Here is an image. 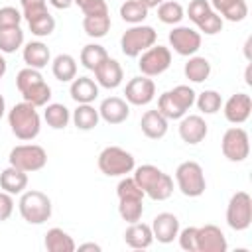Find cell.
Segmentation results:
<instances>
[{
    "mask_svg": "<svg viewBox=\"0 0 252 252\" xmlns=\"http://www.w3.org/2000/svg\"><path fill=\"white\" fill-rule=\"evenodd\" d=\"M175 181L185 197H201L207 189L203 167L197 161H181L175 169Z\"/></svg>",
    "mask_w": 252,
    "mask_h": 252,
    "instance_id": "cell-6",
    "label": "cell"
},
{
    "mask_svg": "<svg viewBox=\"0 0 252 252\" xmlns=\"http://www.w3.org/2000/svg\"><path fill=\"white\" fill-rule=\"evenodd\" d=\"M6 69H8V63H6V59L0 55V81H2V77L6 75Z\"/></svg>",
    "mask_w": 252,
    "mask_h": 252,
    "instance_id": "cell-52",
    "label": "cell"
},
{
    "mask_svg": "<svg viewBox=\"0 0 252 252\" xmlns=\"http://www.w3.org/2000/svg\"><path fill=\"white\" fill-rule=\"evenodd\" d=\"M220 150H222V156L228 161H234V163L244 161L248 158V154H250V138H248V132L244 128H238V126L228 128L222 134Z\"/></svg>",
    "mask_w": 252,
    "mask_h": 252,
    "instance_id": "cell-10",
    "label": "cell"
},
{
    "mask_svg": "<svg viewBox=\"0 0 252 252\" xmlns=\"http://www.w3.org/2000/svg\"><path fill=\"white\" fill-rule=\"evenodd\" d=\"M100 116H98V108H94L93 104H79L73 110V124L79 130H93L98 124Z\"/></svg>",
    "mask_w": 252,
    "mask_h": 252,
    "instance_id": "cell-31",
    "label": "cell"
},
{
    "mask_svg": "<svg viewBox=\"0 0 252 252\" xmlns=\"http://www.w3.org/2000/svg\"><path fill=\"white\" fill-rule=\"evenodd\" d=\"M250 69H252V67L248 65V67H246V75H244V77H246V85H252V79H250Z\"/></svg>",
    "mask_w": 252,
    "mask_h": 252,
    "instance_id": "cell-54",
    "label": "cell"
},
{
    "mask_svg": "<svg viewBox=\"0 0 252 252\" xmlns=\"http://www.w3.org/2000/svg\"><path fill=\"white\" fill-rule=\"evenodd\" d=\"M195 104L203 114H215V112L220 110L222 98H220V94L217 91L209 89V91H203L199 96H195Z\"/></svg>",
    "mask_w": 252,
    "mask_h": 252,
    "instance_id": "cell-39",
    "label": "cell"
},
{
    "mask_svg": "<svg viewBox=\"0 0 252 252\" xmlns=\"http://www.w3.org/2000/svg\"><path fill=\"white\" fill-rule=\"evenodd\" d=\"M226 224L232 230H246L252 224V197L246 191H236L226 205Z\"/></svg>",
    "mask_w": 252,
    "mask_h": 252,
    "instance_id": "cell-9",
    "label": "cell"
},
{
    "mask_svg": "<svg viewBox=\"0 0 252 252\" xmlns=\"http://www.w3.org/2000/svg\"><path fill=\"white\" fill-rule=\"evenodd\" d=\"M124 94H126V102L128 104H134V106H146L154 100L156 96V83L146 77V75H140V77H132L128 83H126V89H124Z\"/></svg>",
    "mask_w": 252,
    "mask_h": 252,
    "instance_id": "cell-13",
    "label": "cell"
},
{
    "mask_svg": "<svg viewBox=\"0 0 252 252\" xmlns=\"http://www.w3.org/2000/svg\"><path fill=\"white\" fill-rule=\"evenodd\" d=\"M158 110H159L167 120H179V118L185 116V112L173 102V98L169 96L167 91L159 94V98H158Z\"/></svg>",
    "mask_w": 252,
    "mask_h": 252,
    "instance_id": "cell-41",
    "label": "cell"
},
{
    "mask_svg": "<svg viewBox=\"0 0 252 252\" xmlns=\"http://www.w3.org/2000/svg\"><path fill=\"white\" fill-rule=\"evenodd\" d=\"M8 124H10L12 134L24 142L37 138V134L41 130V118H39L35 106L26 100L12 106V110L8 112Z\"/></svg>",
    "mask_w": 252,
    "mask_h": 252,
    "instance_id": "cell-2",
    "label": "cell"
},
{
    "mask_svg": "<svg viewBox=\"0 0 252 252\" xmlns=\"http://www.w3.org/2000/svg\"><path fill=\"white\" fill-rule=\"evenodd\" d=\"M183 73L185 77L191 81V83H203L209 79L211 75V63L207 57H201V55H191L189 61L185 63L183 67Z\"/></svg>",
    "mask_w": 252,
    "mask_h": 252,
    "instance_id": "cell-28",
    "label": "cell"
},
{
    "mask_svg": "<svg viewBox=\"0 0 252 252\" xmlns=\"http://www.w3.org/2000/svg\"><path fill=\"white\" fill-rule=\"evenodd\" d=\"M69 93L77 104H91L98 96V85L89 77H75L71 81Z\"/></svg>",
    "mask_w": 252,
    "mask_h": 252,
    "instance_id": "cell-23",
    "label": "cell"
},
{
    "mask_svg": "<svg viewBox=\"0 0 252 252\" xmlns=\"http://www.w3.org/2000/svg\"><path fill=\"white\" fill-rule=\"evenodd\" d=\"M94 79H96V85L102 87V89H116L122 79H124V71H122V65L112 59V57H106L96 69H94Z\"/></svg>",
    "mask_w": 252,
    "mask_h": 252,
    "instance_id": "cell-18",
    "label": "cell"
},
{
    "mask_svg": "<svg viewBox=\"0 0 252 252\" xmlns=\"http://www.w3.org/2000/svg\"><path fill=\"white\" fill-rule=\"evenodd\" d=\"M120 18L132 26L142 24L148 18V8L140 0H124V4L120 6Z\"/></svg>",
    "mask_w": 252,
    "mask_h": 252,
    "instance_id": "cell-36",
    "label": "cell"
},
{
    "mask_svg": "<svg viewBox=\"0 0 252 252\" xmlns=\"http://www.w3.org/2000/svg\"><path fill=\"white\" fill-rule=\"evenodd\" d=\"M158 41V33L152 26L136 24L128 28L120 37V49L126 57H138Z\"/></svg>",
    "mask_w": 252,
    "mask_h": 252,
    "instance_id": "cell-5",
    "label": "cell"
},
{
    "mask_svg": "<svg viewBox=\"0 0 252 252\" xmlns=\"http://www.w3.org/2000/svg\"><path fill=\"white\" fill-rule=\"evenodd\" d=\"M73 4H77L85 16H91V14H106L108 12V6L104 0H73Z\"/></svg>",
    "mask_w": 252,
    "mask_h": 252,
    "instance_id": "cell-47",
    "label": "cell"
},
{
    "mask_svg": "<svg viewBox=\"0 0 252 252\" xmlns=\"http://www.w3.org/2000/svg\"><path fill=\"white\" fill-rule=\"evenodd\" d=\"M169 45L177 55L191 57L201 47V33L189 26H175L169 32Z\"/></svg>",
    "mask_w": 252,
    "mask_h": 252,
    "instance_id": "cell-12",
    "label": "cell"
},
{
    "mask_svg": "<svg viewBox=\"0 0 252 252\" xmlns=\"http://www.w3.org/2000/svg\"><path fill=\"white\" fill-rule=\"evenodd\" d=\"M22 12L14 6H4L0 8V28H14V26H20L22 22Z\"/></svg>",
    "mask_w": 252,
    "mask_h": 252,
    "instance_id": "cell-45",
    "label": "cell"
},
{
    "mask_svg": "<svg viewBox=\"0 0 252 252\" xmlns=\"http://www.w3.org/2000/svg\"><path fill=\"white\" fill-rule=\"evenodd\" d=\"M20 94L24 96L26 102H30V104H33V106L37 108V106L49 104V100H51V87H49L45 81H39V83L32 85L30 89L22 91Z\"/></svg>",
    "mask_w": 252,
    "mask_h": 252,
    "instance_id": "cell-33",
    "label": "cell"
},
{
    "mask_svg": "<svg viewBox=\"0 0 252 252\" xmlns=\"http://www.w3.org/2000/svg\"><path fill=\"white\" fill-rule=\"evenodd\" d=\"M150 226H152V232H154V240H158L161 244H169L177 238L179 219L173 213H159V215L154 217Z\"/></svg>",
    "mask_w": 252,
    "mask_h": 252,
    "instance_id": "cell-17",
    "label": "cell"
},
{
    "mask_svg": "<svg viewBox=\"0 0 252 252\" xmlns=\"http://www.w3.org/2000/svg\"><path fill=\"white\" fill-rule=\"evenodd\" d=\"M169 93V96L173 98V102L187 114V110L195 104V96H197V93L191 89V87H187V85H177V87H173L171 91H167Z\"/></svg>",
    "mask_w": 252,
    "mask_h": 252,
    "instance_id": "cell-40",
    "label": "cell"
},
{
    "mask_svg": "<svg viewBox=\"0 0 252 252\" xmlns=\"http://www.w3.org/2000/svg\"><path fill=\"white\" fill-rule=\"evenodd\" d=\"M20 215L26 222L30 224H43L45 220H49L51 217V199L35 189L24 191L18 203Z\"/></svg>",
    "mask_w": 252,
    "mask_h": 252,
    "instance_id": "cell-3",
    "label": "cell"
},
{
    "mask_svg": "<svg viewBox=\"0 0 252 252\" xmlns=\"http://www.w3.org/2000/svg\"><path fill=\"white\" fill-rule=\"evenodd\" d=\"M98 116L106 124H122L130 116V106L120 96H108L98 106Z\"/></svg>",
    "mask_w": 252,
    "mask_h": 252,
    "instance_id": "cell-19",
    "label": "cell"
},
{
    "mask_svg": "<svg viewBox=\"0 0 252 252\" xmlns=\"http://www.w3.org/2000/svg\"><path fill=\"white\" fill-rule=\"evenodd\" d=\"M158 18H159V22H163L167 26H175L185 18V10H183V6L179 2L163 0L158 6Z\"/></svg>",
    "mask_w": 252,
    "mask_h": 252,
    "instance_id": "cell-35",
    "label": "cell"
},
{
    "mask_svg": "<svg viewBox=\"0 0 252 252\" xmlns=\"http://www.w3.org/2000/svg\"><path fill=\"white\" fill-rule=\"evenodd\" d=\"M179 246L187 252H197V226H185L177 232Z\"/></svg>",
    "mask_w": 252,
    "mask_h": 252,
    "instance_id": "cell-44",
    "label": "cell"
},
{
    "mask_svg": "<svg viewBox=\"0 0 252 252\" xmlns=\"http://www.w3.org/2000/svg\"><path fill=\"white\" fill-rule=\"evenodd\" d=\"M83 30L89 37H104L110 30V14H91L83 18Z\"/></svg>",
    "mask_w": 252,
    "mask_h": 252,
    "instance_id": "cell-30",
    "label": "cell"
},
{
    "mask_svg": "<svg viewBox=\"0 0 252 252\" xmlns=\"http://www.w3.org/2000/svg\"><path fill=\"white\" fill-rule=\"evenodd\" d=\"M124 242L134 248V250H144L150 248L154 242V232L152 226L146 222H130V226L124 230Z\"/></svg>",
    "mask_w": 252,
    "mask_h": 252,
    "instance_id": "cell-20",
    "label": "cell"
},
{
    "mask_svg": "<svg viewBox=\"0 0 252 252\" xmlns=\"http://www.w3.org/2000/svg\"><path fill=\"white\" fill-rule=\"evenodd\" d=\"M51 71H53V77L57 81L69 83V81H73L77 77V61L69 53H59L51 61Z\"/></svg>",
    "mask_w": 252,
    "mask_h": 252,
    "instance_id": "cell-27",
    "label": "cell"
},
{
    "mask_svg": "<svg viewBox=\"0 0 252 252\" xmlns=\"http://www.w3.org/2000/svg\"><path fill=\"white\" fill-rule=\"evenodd\" d=\"M4 112H6V100H4V96L0 94V120H2V116H4Z\"/></svg>",
    "mask_w": 252,
    "mask_h": 252,
    "instance_id": "cell-53",
    "label": "cell"
},
{
    "mask_svg": "<svg viewBox=\"0 0 252 252\" xmlns=\"http://www.w3.org/2000/svg\"><path fill=\"white\" fill-rule=\"evenodd\" d=\"M98 169L108 177H122L130 171H134L136 161L130 152H126L120 146H106L98 154Z\"/></svg>",
    "mask_w": 252,
    "mask_h": 252,
    "instance_id": "cell-4",
    "label": "cell"
},
{
    "mask_svg": "<svg viewBox=\"0 0 252 252\" xmlns=\"http://www.w3.org/2000/svg\"><path fill=\"white\" fill-rule=\"evenodd\" d=\"M134 181L144 191V195H148L154 201H165L173 193V179L152 163H144L136 167Z\"/></svg>",
    "mask_w": 252,
    "mask_h": 252,
    "instance_id": "cell-1",
    "label": "cell"
},
{
    "mask_svg": "<svg viewBox=\"0 0 252 252\" xmlns=\"http://www.w3.org/2000/svg\"><path fill=\"white\" fill-rule=\"evenodd\" d=\"M47 252H75L77 244L73 240V236H69L63 228L53 226L45 232V240H43Z\"/></svg>",
    "mask_w": 252,
    "mask_h": 252,
    "instance_id": "cell-26",
    "label": "cell"
},
{
    "mask_svg": "<svg viewBox=\"0 0 252 252\" xmlns=\"http://www.w3.org/2000/svg\"><path fill=\"white\" fill-rule=\"evenodd\" d=\"M140 2H142V4H144L148 10H150V8H158V6H159L163 0H140Z\"/></svg>",
    "mask_w": 252,
    "mask_h": 252,
    "instance_id": "cell-51",
    "label": "cell"
},
{
    "mask_svg": "<svg viewBox=\"0 0 252 252\" xmlns=\"http://www.w3.org/2000/svg\"><path fill=\"white\" fill-rule=\"evenodd\" d=\"M43 118H45V122H47L49 128H53V130H63V128L69 124V120H71V112H69V108H67L65 104H61V102H49V104H45Z\"/></svg>",
    "mask_w": 252,
    "mask_h": 252,
    "instance_id": "cell-29",
    "label": "cell"
},
{
    "mask_svg": "<svg viewBox=\"0 0 252 252\" xmlns=\"http://www.w3.org/2000/svg\"><path fill=\"white\" fill-rule=\"evenodd\" d=\"M209 4L220 18L228 22H242L248 16L246 0H211Z\"/></svg>",
    "mask_w": 252,
    "mask_h": 252,
    "instance_id": "cell-22",
    "label": "cell"
},
{
    "mask_svg": "<svg viewBox=\"0 0 252 252\" xmlns=\"http://www.w3.org/2000/svg\"><path fill=\"white\" fill-rule=\"evenodd\" d=\"M144 213V199L138 197H128V199H118V215L126 222H138Z\"/></svg>",
    "mask_w": 252,
    "mask_h": 252,
    "instance_id": "cell-34",
    "label": "cell"
},
{
    "mask_svg": "<svg viewBox=\"0 0 252 252\" xmlns=\"http://www.w3.org/2000/svg\"><path fill=\"white\" fill-rule=\"evenodd\" d=\"M20 4H22V16L26 20H32V18L47 12L45 0H20Z\"/></svg>",
    "mask_w": 252,
    "mask_h": 252,
    "instance_id": "cell-46",
    "label": "cell"
},
{
    "mask_svg": "<svg viewBox=\"0 0 252 252\" xmlns=\"http://www.w3.org/2000/svg\"><path fill=\"white\" fill-rule=\"evenodd\" d=\"M179 138L189 144V146H195L199 142H203L207 138V132H209V126L205 122L203 116L199 114H185L183 118H179Z\"/></svg>",
    "mask_w": 252,
    "mask_h": 252,
    "instance_id": "cell-15",
    "label": "cell"
},
{
    "mask_svg": "<svg viewBox=\"0 0 252 252\" xmlns=\"http://www.w3.org/2000/svg\"><path fill=\"white\" fill-rule=\"evenodd\" d=\"M116 195H118V199H128V197L144 199V191L138 187V183L134 181V177L120 179V183L116 185Z\"/></svg>",
    "mask_w": 252,
    "mask_h": 252,
    "instance_id": "cell-43",
    "label": "cell"
},
{
    "mask_svg": "<svg viewBox=\"0 0 252 252\" xmlns=\"http://www.w3.org/2000/svg\"><path fill=\"white\" fill-rule=\"evenodd\" d=\"M224 110V118L230 122V124H242L250 118V112H252V98L250 94L246 93H236L232 96H228V100L224 102L222 106Z\"/></svg>",
    "mask_w": 252,
    "mask_h": 252,
    "instance_id": "cell-16",
    "label": "cell"
},
{
    "mask_svg": "<svg viewBox=\"0 0 252 252\" xmlns=\"http://www.w3.org/2000/svg\"><path fill=\"white\" fill-rule=\"evenodd\" d=\"M8 161H10V165H14L26 173L39 171L47 163V152L37 144H20L10 150Z\"/></svg>",
    "mask_w": 252,
    "mask_h": 252,
    "instance_id": "cell-7",
    "label": "cell"
},
{
    "mask_svg": "<svg viewBox=\"0 0 252 252\" xmlns=\"http://www.w3.org/2000/svg\"><path fill=\"white\" fill-rule=\"evenodd\" d=\"M22 57H24L26 67L43 69L49 63L51 53H49V47L43 41H30V43H26V47L22 51Z\"/></svg>",
    "mask_w": 252,
    "mask_h": 252,
    "instance_id": "cell-24",
    "label": "cell"
},
{
    "mask_svg": "<svg viewBox=\"0 0 252 252\" xmlns=\"http://www.w3.org/2000/svg\"><path fill=\"white\" fill-rule=\"evenodd\" d=\"M39 81H43L39 69H32V67H24V69L18 71V75H16V87H18L20 93L26 91V89H30L32 85H35V83H39Z\"/></svg>",
    "mask_w": 252,
    "mask_h": 252,
    "instance_id": "cell-42",
    "label": "cell"
},
{
    "mask_svg": "<svg viewBox=\"0 0 252 252\" xmlns=\"http://www.w3.org/2000/svg\"><path fill=\"white\" fill-rule=\"evenodd\" d=\"M24 45V30L20 26L0 28V53H14Z\"/></svg>",
    "mask_w": 252,
    "mask_h": 252,
    "instance_id": "cell-32",
    "label": "cell"
},
{
    "mask_svg": "<svg viewBox=\"0 0 252 252\" xmlns=\"http://www.w3.org/2000/svg\"><path fill=\"white\" fill-rule=\"evenodd\" d=\"M14 213V199L10 193L6 191H0V222L8 220Z\"/></svg>",
    "mask_w": 252,
    "mask_h": 252,
    "instance_id": "cell-48",
    "label": "cell"
},
{
    "mask_svg": "<svg viewBox=\"0 0 252 252\" xmlns=\"http://www.w3.org/2000/svg\"><path fill=\"white\" fill-rule=\"evenodd\" d=\"M138 57H140L138 67H140L142 75H146V77H158L163 71H167L169 65H171V51L165 45H156L154 43L152 47H148Z\"/></svg>",
    "mask_w": 252,
    "mask_h": 252,
    "instance_id": "cell-11",
    "label": "cell"
},
{
    "mask_svg": "<svg viewBox=\"0 0 252 252\" xmlns=\"http://www.w3.org/2000/svg\"><path fill=\"white\" fill-rule=\"evenodd\" d=\"M28 26H30V32L37 37H47L53 33L55 30V18L49 14V12H43L32 20H28Z\"/></svg>",
    "mask_w": 252,
    "mask_h": 252,
    "instance_id": "cell-38",
    "label": "cell"
},
{
    "mask_svg": "<svg viewBox=\"0 0 252 252\" xmlns=\"http://www.w3.org/2000/svg\"><path fill=\"white\" fill-rule=\"evenodd\" d=\"M228 242L217 224L197 226V252H226Z\"/></svg>",
    "mask_w": 252,
    "mask_h": 252,
    "instance_id": "cell-14",
    "label": "cell"
},
{
    "mask_svg": "<svg viewBox=\"0 0 252 252\" xmlns=\"http://www.w3.org/2000/svg\"><path fill=\"white\" fill-rule=\"evenodd\" d=\"M187 16L205 35H215L222 30V18L213 10L209 0H191L187 6Z\"/></svg>",
    "mask_w": 252,
    "mask_h": 252,
    "instance_id": "cell-8",
    "label": "cell"
},
{
    "mask_svg": "<svg viewBox=\"0 0 252 252\" xmlns=\"http://www.w3.org/2000/svg\"><path fill=\"white\" fill-rule=\"evenodd\" d=\"M106 57H108L106 49L102 45H98V43H89V45H85L81 49V63L89 71H94Z\"/></svg>",
    "mask_w": 252,
    "mask_h": 252,
    "instance_id": "cell-37",
    "label": "cell"
},
{
    "mask_svg": "<svg viewBox=\"0 0 252 252\" xmlns=\"http://www.w3.org/2000/svg\"><path fill=\"white\" fill-rule=\"evenodd\" d=\"M0 187L10 195H20L28 187V173L10 165L0 173Z\"/></svg>",
    "mask_w": 252,
    "mask_h": 252,
    "instance_id": "cell-25",
    "label": "cell"
},
{
    "mask_svg": "<svg viewBox=\"0 0 252 252\" xmlns=\"http://www.w3.org/2000/svg\"><path fill=\"white\" fill-rule=\"evenodd\" d=\"M140 128L146 138L159 140L167 134V118L159 110H146L140 120Z\"/></svg>",
    "mask_w": 252,
    "mask_h": 252,
    "instance_id": "cell-21",
    "label": "cell"
},
{
    "mask_svg": "<svg viewBox=\"0 0 252 252\" xmlns=\"http://www.w3.org/2000/svg\"><path fill=\"white\" fill-rule=\"evenodd\" d=\"M49 4L53 8H57V10H67L73 4V0H49Z\"/></svg>",
    "mask_w": 252,
    "mask_h": 252,
    "instance_id": "cell-49",
    "label": "cell"
},
{
    "mask_svg": "<svg viewBox=\"0 0 252 252\" xmlns=\"http://www.w3.org/2000/svg\"><path fill=\"white\" fill-rule=\"evenodd\" d=\"M79 250H94V252H100V246L94 244V242H85V244H79Z\"/></svg>",
    "mask_w": 252,
    "mask_h": 252,
    "instance_id": "cell-50",
    "label": "cell"
}]
</instances>
